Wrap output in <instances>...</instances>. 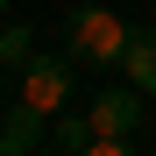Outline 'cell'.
<instances>
[{
	"mask_svg": "<svg viewBox=\"0 0 156 156\" xmlns=\"http://www.w3.org/2000/svg\"><path fill=\"white\" fill-rule=\"evenodd\" d=\"M64 50L78 64H121V50H128V21L114 7H71L64 14Z\"/></svg>",
	"mask_w": 156,
	"mask_h": 156,
	"instance_id": "6da1fadb",
	"label": "cell"
},
{
	"mask_svg": "<svg viewBox=\"0 0 156 156\" xmlns=\"http://www.w3.org/2000/svg\"><path fill=\"white\" fill-rule=\"evenodd\" d=\"M78 92V57H29L21 64V99H36L43 114H64Z\"/></svg>",
	"mask_w": 156,
	"mask_h": 156,
	"instance_id": "7a4b0ae2",
	"label": "cell"
},
{
	"mask_svg": "<svg viewBox=\"0 0 156 156\" xmlns=\"http://www.w3.org/2000/svg\"><path fill=\"white\" fill-rule=\"evenodd\" d=\"M142 99H149L142 85H99L85 114H92V128H114V135H135V128H142Z\"/></svg>",
	"mask_w": 156,
	"mask_h": 156,
	"instance_id": "3957f363",
	"label": "cell"
},
{
	"mask_svg": "<svg viewBox=\"0 0 156 156\" xmlns=\"http://www.w3.org/2000/svg\"><path fill=\"white\" fill-rule=\"evenodd\" d=\"M43 121H50V114L36 107V99L7 107V114H0V156H29V149H43V135H50Z\"/></svg>",
	"mask_w": 156,
	"mask_h": 156,
	"instance_id": "277c9868",
	"label": "cell"
},
{
	"mask_svg": "<svg viewBox=\"0 0 156 156\" xmlns=\"http://www.w3.org/2000/svg\"><path fill=\"white\" fill-rule=\"evenodd\" d=\"M121 71L128 85H142L156 99V29H128V50H121Z\"/></svg>",
	"mask_w": 156,
	"mask_h": 156,
	"instance_id": "5b68a950",
	"label": "cell"
},
{
	"mask_svg": "<svg viewBox=\"0 0 156 156\" xmlns=\"http://www.w3.org/2000/svg\"><path fill=\"white\" fill-rule=\"evenodd\" d=\"M50 149L92 156V114H50Z\"/></svg>",
	"mask_w": 156,
	"mask_h": 156,
	"instance_id": "8992f818",
	"label": "cell"
},
{
	"mask_svg": "<svg viewBox=\"0 0 156 156\" xmlns=\"http://www.w3.org/2000/svg\"><path fill=\"white\" fill-rule=\"evenodd\" d=\"M29 57H36V36L21 29V21H0V64H7V71H21Z\"/></svg>",
	"mask_w": 156,
	"mask_h": 156,
	"instance_id": "52a82bcc",
	"label": "cell"
},
{
	"mask_svg": "<svg viewBox=\"0 0 156 156\" xmlns=\"http://www.w3.org/2000/svg\"><path fill=\"white\" fill-rule=\"evenodd\" d=\"M0 114H7V64H0Z\"/></svg>",
	"mask_w": 156,
	"mask_h": 156,
	"instance_id": "ba28073f",
	"label": "cell"
},
{
	"mask_svg": "<svg viewBox=\"0 0 156 156\" xmlns=\"http://www.w3.org/2000/svg\"><path fill=\"white\" fill-rule=\"evenodd\" d=\"M0 21H7V0H0Z\"/></svg>",
	"mask_w": 156,
	"mask_h": 156,
	"instance_id": "9c48e42d",
	"label": "cell"
}]
</instances>
